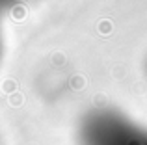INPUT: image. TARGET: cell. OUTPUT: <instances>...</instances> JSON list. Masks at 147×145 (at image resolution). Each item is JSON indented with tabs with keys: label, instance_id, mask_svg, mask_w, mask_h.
Instances as JSON below:
<instances>
[{
	"label": "cell",
	"instance_id": "cell-1",
	"mask_svg": "<svg viewBox=\"0 0 147 145\" xmlns=\"http://www.w3.org/2000/svg\"><path fill=\"white\" fill-rule=\"evenodd\" d=\"M82 145H147V130L123 113L114 110H99L82 121Z\"/></svg>",
	"mask_w": 147,
	"mask_h": 145
}]
</instances>
